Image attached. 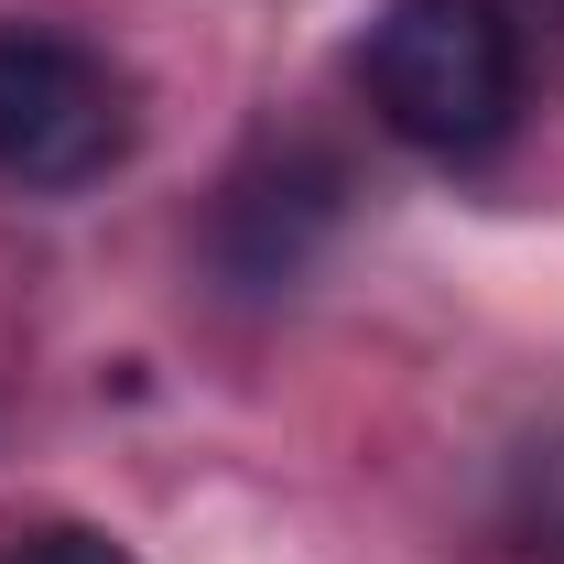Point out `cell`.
Masks as SVG:
<instances>
[{
  "mask_svg": "<svg viewBox=\"0 0 564 564\" xmlns=\"http://www.w3.org/2000/svg\"><path fill=\"white\" fill-rule=\"evenodd\" d=\"M358 87L391 141L434 163H478L521 120V22L510 0H380L358 44Z\"/></svg>",
  "mask_w": 564,
  "mask_h": 564,
  "instance_id": "obj_1",
  "label": "cell"
},
{
  "mask_svg": "<svg viewBox=\"0 0 564 564\" xmlns=\"http://www.w3.org/2000/svg\"><path fill=\"white\" fill-rule=\"evenodd\" d=\"M131 152V76L55 22H0V174L33 196L98 185Z\"/></svg>",
  "mask_w": 564,
  "mask_h": 564,
  "instance_id": "obj_2",
  "label": "cell"
},
{
  "mask_svg": "<svg viewBox=\"0 0 564 564\" xmlns=\"http://www.w3.org/2000/svg\"><path fill=\"white\" fill-rule=\"evenodd\" d=\"M337 217V163H304L282 152V174H239L228 185V261L250 282H282L304 261V228Z\"/></svg>",
  "mask_w": 564,
  "mask_h": 564,
  "instance_id": "obj_3",
  "label": "cell"
},
{
  "mask_svg": "<svg viewBox=\"0 0 564 564\" xmlns=\"http://www.w3.org/2000/svg\"><path fill=\"white\" fill-rule=\"evenodd\" d=\"M0 564H131V543H109V532H87V521H55V532H22Z\"/></svg>",
  "mask_w": 564,
  "mask_h": 564,
  "instance_id": "obj_4",
  "label": "cell"
}]
</instances>
